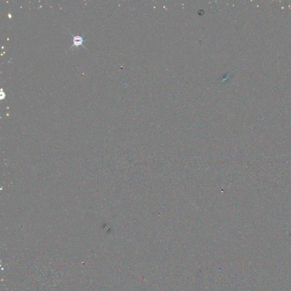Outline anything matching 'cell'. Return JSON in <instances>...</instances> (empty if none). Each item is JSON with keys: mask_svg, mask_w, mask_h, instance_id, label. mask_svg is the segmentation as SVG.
<instances>
[{"mask_svg": "<svg viewBox=\"0 0 291 291\" xmlns=\"http://www.w3.org/2000/svg\"><path fill=\"white\" fill-rule=\"evenodd\" d=\"M73 42H74V44L72 47H78L80 45H81L83 44V38L80 36H73Z\"/></svg>", "mask_w": 291, "mask_h": 291, "instance_id": "obj_1", "label": "cell"}]
</instances>
